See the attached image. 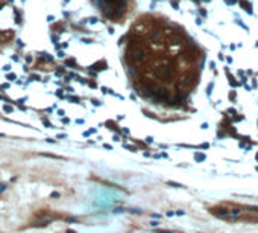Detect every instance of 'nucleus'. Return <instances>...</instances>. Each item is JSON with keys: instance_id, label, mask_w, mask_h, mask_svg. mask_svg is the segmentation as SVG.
Instances as JSON below:
<instances>
[{"instance_id": "1", "label": "nucleus", "mask_w": 258, "mask_h": 233, "mask_svg": "<svg viewBox=\"0 0 258 233\" xmlns=\"http://www.w3.org/2000/svg\"><path fill=\"white\" fill-rule=\"evenodd\" d=\"M126 63L140 91L160 99L184 98L197 84L199 52L181 29L144 17L129 32Z\"/></svg>"}]
</instances>
